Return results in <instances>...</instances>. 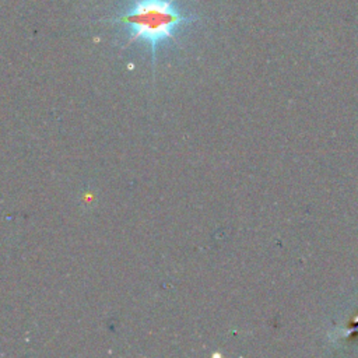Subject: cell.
<instances>
[{
    "label": "cell",
    "mask_w": 358,
    "mask_h": 358,
    "mask_svg": "<svg viewBox=\"0 0 358 358\" xmlns=\"http://www.w3.org/2000/svg\"><path fill=\"white\" fill-rule=\"evenodd\" d=\"M193 15L185 14L176 0H134L131 6L112 21L129 29V43L141 41L151 53L152 63L158 45L175 38L180 27L193 22Z\"/></svg>",
    "instance_id": "cell-1"
}]
</instances>
